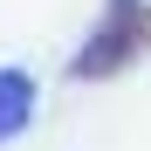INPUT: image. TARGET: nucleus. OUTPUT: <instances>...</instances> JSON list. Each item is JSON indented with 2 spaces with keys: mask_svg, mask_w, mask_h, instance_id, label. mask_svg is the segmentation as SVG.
Wrapping results in <instances>:
<instances>
[{
  "mask_svg": "<svg viewBox=\"0 0 151 151\" xmlns=\"http://www.w3.org/2000/svg\"><path fill=\"white\" fill-rule=\"evenodd\" d=\"M144 55H151V0H110L103 21H96V35L76 48L69 76L76 83H103V76H124Z\"/></svg>",
  "mask_w": 151,
  "mask_h": 151,
  "instance_id": "nucleus-1",
  "label": "nucleus"
},
{
  "mask_svg": "<svg viewBox=\"0 0 151 151\" xmlns=\"http://www.w3.org/2000/svg\"><path fill=\"white\" fill-rule=\"evenodd\" d=\"M35 103H41L35 76H28V69H0V144H14V137L35 124Z\"/></svg>",
  "mask_w": 151,
  "mask_h": 151,
  "instance_id": "nucleus-2",
  "label": "nucleus"
}]
</instances>
